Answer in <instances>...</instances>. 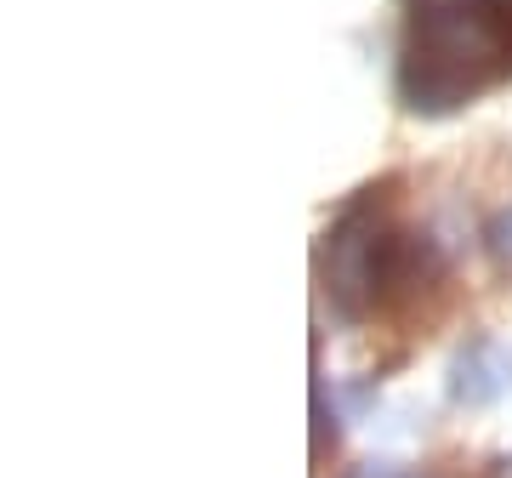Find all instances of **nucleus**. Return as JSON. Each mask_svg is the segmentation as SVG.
Here are the masks:
<instances>
[{"instance_id": "nucleus-2", "label": "nucleus", "mask_w": 512, "mask_h": 478, "mask_svg": "<svg viewBox=\"0 0 512 478\" xmlns=\"http://www.w3.org/2000/svg\"><path fill=\"white\" fill-rule=\"evenodd\" d=\"M399 97L416 114H456L512 74V0H404Z\"/></svg>"}, {"instance_id": "nucleus-3", "label": "nucleus", "mask_w": 512, "mask_h": 478, "mask_svg": "<svg viewBox=\"0 0 512 478\" xmlns=\"http://www.w3.org/2000/svg\"><path fill=\"white\" fill-rule=\"evenodd\" d=\"M507 387H512V348H501V342H490V336H478L473 348L456 359L450 393H456L461 405H495Z\"/></svg>"}, {"instance_id": "nucleus-5", "label": "nucleus", "mask_w": 512, "mask_h": 478, "mask_svg": "<svg viewBox=\"0 0 512 478\" xmlns=\"http://www.w3.org/2000/svg\"><path fill=\"white\" fill-rule=\"evenodd\" d=\"M370 478H444V473H370Z\"/></svg>"}, {"instance_id": "nucleus-1", "label": "nucleus", "mask_w": 512, "mask_h": 478, "mask_svg": "<svg viewBox=\"0 0 512 478\" xmlns=\"http://www.w3.org/2000/svg\"><path fill=\"white\" fill-rule=\"evenodd\" d=\"M319 279L336 313L348 319H387L421 308V296L444 285L439 245L393 217L387 188H365L359 200L330 222L319 245Z\"/></svg>"}, {"instance_id": "nucleus-4", "label": "nucleus", "mask_w": 512, "mask_h": 478, "mask_svg": "<svg viewBox=\"0 0 512 478\" xmlns=\"http://www.w3.org/2000/svg\"><path fill=\"white\" fill-rule=\"evenodd\" d=\"M484 251H490L501 268H512V211H495V217L484 222Z\"/></svg>"}]
</instances>
